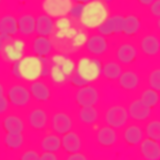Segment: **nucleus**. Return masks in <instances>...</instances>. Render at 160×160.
Returning <instances> with one entry per match:
<instances>
[{"instance_id": "nucleus-1", "label": "nucleus", "mask_w": 160, "mask_h": 160, "mask_svg": "<svg viewBox=\"0 0 160 160\" xmlns=\"http://www.w3.org/2000/svg\"><path fill=\"white\" fill-rule=\"evenodd\" d=\"M110 15L108 8L105 2L100 0L88 1L79 21L86 29L97 30Z\"/></svg>"}, {"instance_id": "nucleus-2", "label": "nucleus", "mask_w": 160, "mask_h": 160, "mask_svg": "<svg viewBox=\"0 0 160 160\" xmlns=\"http://www.w3.org/2000/svg\"><path fill=\"white\" fill-rule=\"evenodd\" d=\"M8 82L5 93L10 104L17 108L27 107L32 99L28 84L12 79Z\"/></svg>"}, {"instance_id": "nucleus-3", "label": "nucleus", "mask_w": 160, "mask_h": 160, "mask_svg": "<svg viewBox=\"0 0 160 160\" xmlns=\"http://www.w3.org/2000/svg\"><path fill=\"white\" fill-rule=\"evenodd\" d=\"M76 63L75 74L90 84L97 81L102 77L103 63L100 58L83 55L80 57Z\"/></svg>"}, {"instance_id": "nucleus-4", "label": "nucleus", "mask_w": 160, "mask_h": 160, "mask_svg": "<svg viewBox=\"0 0 160 160\" xmlns=\"http://www.w3.org/2000/svg\"><path fill=\"white\" fill-rule=\"evenodd\" d=\"M48 62L32 54L26 55L18 62L20 80L28 84L41 78L43 65Z\"/></svg>"}, {"instance_id": "nucleus-5", "label": "nucleus", "mask_w": 160, "mask_h": 160, "mask_svg": "<svg viewBox=\"0 0 160 160\" xmlns=\"http://www.w3.org/2000/svg\"><path fill=\"white\" fill-rule=\"evenodd\" d=\"M27 45L20 38L1 43V54L3 60L11 65L21 60L27 54Z\"/></svg>"}, {"instance_id": "nucleus-6", "label": "nucleus", "mask_w": 160, "mask_h": 160, "mask_svg": "<svg viewBox=\"0 0 160 160\" xmlns=\"http://www.w3.org/2000/svg\"><path fill=\"white\" fill-rule=\"evenodd\" d=\"M83 47L87 55L100 58L108 52L110 45L107 37L97 32L88 36Z\"/></svg>"}, {"instance_id": "nucleus-7", "label": "nucleus", "mask_w": 160, "mask_h": 160, "mask_svg": "<svg viewBox=\"0 0 160 160\" xmlns=\"http://www.w3.org/2000/svg\"><path fill=\"white\" fill-rule=\"evenodd\" d=\"M129 117L128 110L123 106L116 104L106 110L104 118L107 126L116 129L124 126Z\"/></svg>"}, {"instance_id": "nucleus-8", "label": "nucleus", "mask_w": 160, "mask_h": 160, "mask_svg": "<svg viewBox=\"0 0 160 160\" xmlns=\"http://www.w3.org/2000/svg\"><path fill=\"white\" fill-rule=\"evenodd\" d=\"M32 99L40 103L46 102L52 95L51 85L48 78H41L28 84Z\"/></svg>"}, {"instance_id": "nucleus-9", "label": "nucleus", "mask_w": 160, "mask_h": 160, "mask_svg": "<svg viewBox=\"0 0 160 160\" xmlns=\"http://www.w3.org/2000/svg\"><path fill=\"white\" fill-rule=\"evenodd\" d=\"M77 89L75 94V100L80 108L96 106L100 98L99 92L92 84Z\"/></svg>"}, {"instance_id": "nucleus-10", "label": "nucleus", "mask_w": 160, "mask_h": 160, "mask_svg": "<svg viewBox=\"0 0 160 160\" xmlns=\"http://www.w3.org/2000/svg\"><path fill=\"white\" fill-rule=\"evenodd\" d=\"M73 3L70 0H45L42 8L43 13L57 19L68 15Z\"/></svg>"}, {"instance_id": "nucleus-11", "label": "nucleus", "mask_w": 160, "mask_h": 160, "mask_svg": "<svg viewBox=\"0 0 160 160\" xmlns=\"http://www.w3.org/2000/svg\"><path fill=\"white\" fill-rule=\"evenodd\" d=\"M124 17L118 14L110 15L97 29V32L108 37L123 33Z\"/></svg>"}, {"instance_id": "nucleus-12", "label": "nucleus", "mask_w": 160, "mask_h": 160, "mask_svg": "<svg viewBox=\"0 0 160 160\" xmlns=\"http://www.w3.org/2000/svg\"><path fill=\"white\" fill-rule=\"evenodd\" d=\"M54 45L49 37L37 35L30 45L31 54L40 58L48 59L52 54Z\"/></svg>"}, {"instance_id": "nucleus-13", "label": "nucleus", "mask_w": 160, "mask_h": 160, "mask_svg": "<svg viewBox=\"0 0 160 160\" xmlns=\"http://www.w3.org/2000/svg\"><path fill=\"white\" fill-rule=\"evenodd\" d=\"M73 123L72 118L67 112L58 111L52 115L51 126L53 131L59 135H63L72 131Z\"/></svg>"}, {"instance_id": "nucleus-14", "label": "nucleus", "mask_w": 160, "mask_h": 160, "mask_svg": "<svg viewBox=\"0 0 160 160\" xmlns=\"http://www.w3.org/2000/svg\"><path fill=\"white\" fill-rule=\"evenodd\" d=\"M138 54V49L135 45L124 43L119 45L116 50V60L123 66L129 65L134 62Z\"/></svg>"}, {"instance_id": "nucleus-15", "label": "nucleus", "mask_w": 160, "mask_h": 160, "mask_svg": "<svg viewBox=\"0 0 160 160\" xmlns=\"http://www.w3.org/2000/svg\"><path fill=\"white\" fill-rule=\"evenodd\" d=\"M55 21L54 18L43 12L38 14L36 17L35 33L37 35L49 37L55 32Z\"/></svg>"}, {"instance_id": "nucleus-16", "label": "nucleus", "mask_w": 160, "mask_h": 160, "mask_svg": "<svg viewBox=\"0 0 160 160\" xmlns=\"http://www.w3.org/2000/svg\"><path fill=\"white\" fill-rule=\"evenodd\" d=\"M139 48L144 55L148 57H156L160 51V39L154 34L146 35L140 41Z\"/></svg>"}, {"instance_id": "nucleus-17", "label": "nucleus", "mask_w": 160, "mask_h": 160, "mask_svg": "<svg viewBox=\"0 0 160 160\" xmlns=\"http://www.w3.org/2000/svg\"><path fill=\"white\" fill-rule=\"evenodd\" d=\"M151 109L139 98L131 103L128 111L129 117L136 121H142L149 118Z\"/></svg>"}, {"instance_id": "nucleus-18", "label": "nucleus", "mask_w": 160, "mask_h": 160, "mask_svg": "<svg viewBox=\"0 0 160 160\" xmlns=\"http://www.w3.org/2000/svg\"><path fill=\"white\" fill-rule=\"evenodd\" d=\"M117 82L122 89L130 91L136 89L139 86L141 78L136 72L129 70H124Z\"/></svg>"}, {"instance_id": "nucleus-19", "label": "nucleus", "mask_w": 160, "mask_h": 160, "mask_svg": "<svg viewBox=\"0 0 160 160\" xmlns=\"http://www.w3.org/2000/svg\"><path fill=\"white\" fill-rule=\"evenodd\" d=\"M18 33L29 37L35 33L36 17L29 13H25L17 18Z\"/></svg>"}, {"instance_id": "nucleus-20", "label": "nucleus", "mask_w": 160, "mask_h": 160, "mask_svg": "<svg viewBox=\"0 0 160 160\" xmlns=\"http://www.w3.org/2000/svg\"><path fill=\"white\" fill-rule=\"evenodd\" d=\"M28 120L30 125L33 128L41 130L47 126L49 121V116L47 111L43 108L36 107L29 112Z\"/></svg>"}, {"instance_id": "nucleus-21", "label": "nucleus", "mask_w": 160, "mask_h": 160, "mask_svg": "<svg viewBox=\"0 0 160 160\" xmlns=\"http://www.w3.org/2000/svg\"><path fill=\"white\" fill-rule=\"evenodd\" d=\"M61 141L62 148L70 154L80 151L82 147L81 137L72 131L62 135Z\"/></svg>"}, {"instance_id": "nucleus-22", "label": "nucleus", "mask_w": 160, "mask_h": 160, "mask_svg": "<svg viewBox=\"0 0 160 160\" xmlns=\"http://www.w3.org/2000/svg\"><path fill=\"white\" fill-rule=\"evenodd\" d=\"M124 71L123 66L116 60L103 63L102 77L110 81H117Z\"/></svg>"}, {"instance_id": "nucleus-23", "label": "nucleus", "mask_w": 160, "mask_h": 160, "mask_svg": "<svg viewBox=\"0 0 160 160\" xmlns=\"http://www.w3.org/2000/svg\"><path fill=\"white\" fill-rule=\"evenodd\" d=\"M140 151L145 158L155 160L160 157V147L158 142L147 138L140 143Z\"/></svg>"}, {"instance_id": "nucleus-24", "label": "nucleus", "mask_w": 160, "mask_h": 160, "mask_svg": "<svg viewBox=\"0 0 160 160\" xmlns=\"http://www.w3.org/2000/svg\"><path fill=\"white\" fill-rule=\"evenodd\" d=\"M0 32L12 38L18 34V19L11 13L3 15L0 18Z\"/></svg>"}, {"instance_id": "nucleus-25", "label": "nucleus", "mask_w": 160, "mask_h": 160, "mask_svg": "<svg viewBox=\"0 0 160 160\" xmlns=\"http://www.w3.org/2000/svg\"><path fill=\"white\" fill-rule=\"evenodd\" d=\"M118 135L116 129L108 126H103L98 131L96 139L98 143L105 147H109L116 142Z\"/></svg>"}, {"instance_id": "nucleus-26", "label": "nucleus", "mask_w": 160, "mask_h": 160, "mask_svg": "<svg viewBox=\"0 0 160 160\" xmlns=\"http://www.w3.org/2000/svg\"><path fill=\"white\" fill-rule=\"evenodd\" d=\"M123 137L126 142L128 144L136 145L140 143L143 140V132L139 126L131 125L125 130Z\"/></svg>"}, {"instance_id": "nucleus-27", "label": "nucleus", "mask_w": 160, "mask_h": 160, "mask_svg": "<svg viewBox=\"0 0 160 160\" xmlns=\"http://www.w3.org/2000/svg\"><path fill=\"white\" fill-rule=\"evenodd\" d=\"M48 79L53 85L61 87L69 83L70 79L58 66L50 64Z\"/></svg>"}, {"instance_id": "nucleus-28", "label": "nucleus", "mask_w": 160, "mask_h": 160, "mask_svg": "<svg viewBox=\"0 0 160 160\" xmlns=\"http://www.w3.org/2000/svg\"><path fill=\"white\" fill-rule=\"evenodd\" d=\"M80 122L86 125H91L96 122L98 119L99 113L96 106L80 108L78 113Z\"/></svg>"}, {"instance_id": "nucleus-29", "label": "nucleus", "mask_w": 160, "mask_h": 160, "mask_svg": "<svg viewBox=\"0 0 160 160\" xmlns=\"http://www.w3.org/2000/svg\"><path fill=\"white\" fill-rule=\"evenodd\" d=\"M3 126L8 133H22L24 129L22 120L18 116L10 115L3 120Z\"/></svg>"}, {"instance_id": "nucleus-30", "label": "nucleus", "mask_w": 160, "mask_h": 160, "mask_svg": "<svg viewBox=\"0 0 160 160\" xmlns=\"http://www.w3.org/2000/svg\"><path fill=\"white\" fill-rule=\"evenodd\" d=\"M59 135L50 134L45 136L41 142V147L43 151L56 153L62 148L61 138Z\"/></svg>"}, {"instance_id": "nucleus-31", "label": "nucleus", "mask_w": 160, "mask_h": 160, "mask_svg": "<svg viewBox=\"0 0 160 160\" xmlns=\"http://www.w3.org/2000/svg\"><path fill=\"white\" fill-rule=\"evenodd\" d=\"M141 26L139 18L134 15H129L124 17L123 33L128 36H132L137 34Z\"/></svg>"}, {"instance_id": "nucleus-32", "label": "nucleus", "mask_w": 160, "mask_h": 160, "mask_svg": "<svg viewBox=\"0 0 160 160\" xmlns=\"http://www.w3.org/2000/svg\"><path fill=\"white\" fill-rule=\"evenodd\" d=\"M159 98L158 92L149 87L142 92L140 98L143 102L151 109L157 105Z\"/></svg>"}, {"instance_id": "nucleus-33", "label": "nucleus", "mask_w": 160, "mask_h": 160, "mask_svg": "<svg viewBox=\"0 0 160 160\" xmlns=\"http://www.w3.org/2000/svg\"><path fill=\"white\" fill-rule=\"evenodd\" d=\"M4 141L8 148L17 149L23 145L24 138L22 133H8L5 137Z\"/></svg>"}, {"instance_id": "nucleus-34", "label": "nucleus", "mask_w": 160, "mask_h": 160, "mask_svg": "<svg viewBox=\"0 0 160 160\" xmlns=\"http://www.w3.org/2000/svg\"><path fill=\"white\" fill-rule=\"evenodd\" d=\"M145 132L148 138L158 142L160 139V123L156 121L149 122L146 125Z\"/></svg>"}, {"instance_id": "nucleus-35", "label": "nucleus", "mask_w": 160, "mask_h": 160, "mask_svg": "<svg viewBox=\"0 0 160 160\" xmlns=\"http://www.w3.org/2000/svg\"><path fill=\"white\" fill-rule=\"evenodd\" d=\"M58 66L69 79L75 73L76 61L68 55L63 62Z\"/></svg>"}, {"instance_id": "nucleus-36", "label": "nucleus", "mask_w": 160, "mask_h": 160, "mask_svg": "<svg viewBox=\"0 0 160 160\" xmlns=\"http://www.w3.org/2000/svg\"><path fill=\"white\" fill-rule=\"evenodd\" d=\"M149 88L159 92L160 90V70L156 68L152 70L147 77Z\"/></svg>"}, {"instance_id": "nucleus-37", "label": "nucleus", "mask_w": 160, "mask_h": 160, "mask_svg": "<svg viewBox=\"0 0 160 160\" xmlns=\"http://www.w3.org/2000/svg\"><path fill=\"white\" fill-rule=\"evenodd\" d=\"M86 2H78L73 3L68 15L72 18L79 20L83 15Z\"/></svg>"}, {"instance_id": "nucleus-38", "label": "nucleus", "mask_w": 160, "mask_h": 160, "mask_svg": "<svg viewBox=\"0 0 160 160\" xmlns=\"http://www.w3.org/2000/svg\"><path fill=\"white\" fill-rule=\"evenodd\" d=\"M88 35L84 31H78L76 35L71 40V45L74 49H80L84 47Z\"/></svg>"}, {"instance_id": "nucleus-39", "label": "nucleus", "mask_w": 160, "mask_h": 160, "mask_svg": "<svg viewBox=\"0 0 160 160\" xmlns=\"http://www.w3.org/2000/svg\"><path fill=\"white\" fill-rule=\"evenodd\" d=\"M4 87L2 84L0 89V113L3 114L8 110L10 103L6 96Z\"/></svg>"}, {"instance_id": "nucleus-40", "label": "nucleus", "mask_w": 160, "mask_h": 160, "mask_svg": "<svg viewBox=\"0 0 160 160\" xmlns=\"http://www.w3.org/2000/svg\"><path fill=\"white\" fill-rule=\"evenodd\" d=\"M55 23L56 28L58 31H65L72 27L71 20L67 16L57 19Z\"/></svg>"}, {"instance_id": "nucleus-41", "label": "nucleus", "mask_w": 160, "mask_h": 160, "mask_svg": "<svg viewBox=\"0 0 160 160\" xmlns=\"http://www.w3.org/2000/svg\"><path fill=\"white\" fill-rule=\"evenodd\" d=\"M69 83L77 89L80 88L91 84L83 78L75 74L70 78Z\"/></svg>"}, {"instance_id": "nucleus-42", "label": "nucleus", "mask_w": 160, "mask_h": 160, "mask_svg": "<svg viewBox=\"0 0 160 160\" xmlns=\"http://www.w3.org/2000/svg\"><path fill=\"white\" fill-rule=\"evenodd\" d=\"M150 10L151 15L154 17L158 18L160 16V1H154L150 6Z\"/></svg>"}, {"instance_id": "nucleus-43", "label": "nucleus", "mask_w": 160, "mask_h": 160, "mask_svg": "<svg viewBox=\"0 0 160 160\" xmlns=\"http://www.w3.org/2000/svg\"><path fill=\"white\" fill-rule=\"evenodd\" d=\"M21 158L23 160H40V156L34 151H28L22 155Z\"/></svg>"}, {"instance_id": "nucleus-44", "label": "nucleus", "mask_w": 160, "mask_h": 160, "mask_svg": "<svg viewBox=\"0 0 160 160\" xmlns=\"http://www.w3.org/2000/svg\"><path fill=\"white\" fill-rule=\"evenodd\" d=\"M58 158L56 153L49 152L44 151L40 156V160H56Z\"/></svg>"}, {"instance_id": "nucleus-45", "label": "nucleus", "mask_w": 160, "mask_h": 160, "mask_svg": "<svg viewBox=\"0 0 160 160\" xmlns=\"http://www.w3.org/2000/svg\"><path fill=\"white\" fill-rule=\"evenodd\" d=\"M68 157V159L70 160H85L86 156L80 151L70 154Z\"/></svg>"}, {"instance_id": "nucleus-46", "label": "nucleus", "mask_w": 160, "mask_h": 160, "mask_svg": "<svg viewBox=\"0 0 160 160\" xmlns=\"http://www.w3.org/2000/svg\"><path fill=\"white\" fill-rule=\"evenodd\" d=\"M154 1H141V3L143 5L145 6H150L151 5L153 2Z\"/></svg>"}]
</instances>
